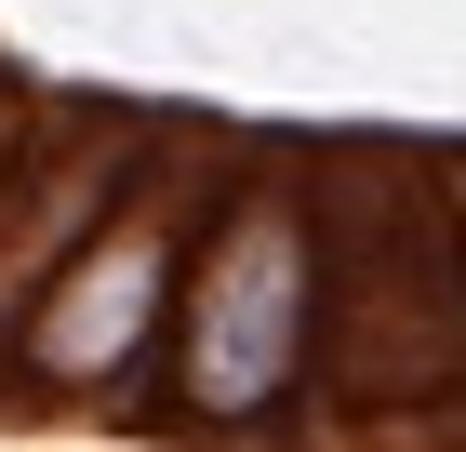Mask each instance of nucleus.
I'll return each instance as SVG.
<instances>
[{
  "instance_id": "f03ea898",
  "label": "nucleus",
  "mask_w": 466,
  "mask_h": 452,
  "mask_svg": "<svg viewBox=\"0 0 466 452\" xmlns=\"http://www.w3.org/2000/svg\"><path fill=\"white\" fill-rule=\"evenodd\" d=\"M187 226H200V174H174V160L107 174L0 333V399H147L160 347H174Z\"/></svg>"
},
{
  "instance_id": "f257e3e1",
  "label": "nucleus",
  "mask_w": 466,
  "mask_h": 452,
  "mask_svg": "<svg viewBox=\"0 0 466 452\" xmlns=\"http://www.w3.org/2000/svg\"><path fill=\"white\" fill-rule=\"evenodd\" d=\"M333 319V253L293 174H214L200 226H187V279H174V347H160V399L174 426H280L307 399V347Z\"/></svg>"
},
{
  "instance_id": "7ed1b4c3",
  "label": "nucleus",
  "mask_w": 466,
  "mask_h": 452,
  "mask_svg": "<svg viewBox=\"0 0 466 452\" xmlns=\"http://www.w3.org/2000/svg\"><path fill=\"white\" fill-rule=\"evenodd\" d=\"M0 200H14V120H0Z\"/></svg>"
}]
</instances>
